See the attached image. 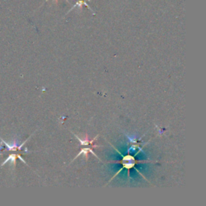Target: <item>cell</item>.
Returning <instances> with one entry per match:
<instances>
[{
  "instance_id": "6da1fadb",
  "label": "cell",
  "mask_w": 206,
  "mask_h": 206,
  "mask_svg": "<svg viewBox=\"0 0 206 206\" xmlns=\"http://www.w3.org/2000/svg\"><path fill=\"white\" fill-rule=\"evenodd\" d=\"M75 135V137L77 138V139L79 140V142H80V144L81 145H82V146H87V145H89V144H91V145H93V143H94V142L95 141V139H97V138L98 137V135H97L96 137L94 138L92 140H90L89 139V135L86 134V138H84V139H82L81 138H79V137H77V135H76V134H74ZM98 145H93V147H98Z\"/></svg>"
},
{
  "instance_id": "7a4b0ae2",
  "label": "cell",
  "mask_w": 206,
  "mask_h": 206,
  "mask_svg": "<svg viewBox=\"0 0 206 206\" xmlns=\"http://www.w3.org/2000/svg\"><path fill=\"white\" fill-rule=\"evenodd\" d=\"M89 152H90V153H92V154H94V155L95 157H97V158L98 159V156H97V154H95L94 152L93 151V150H92L91 148H89V147H88V148H82V150H81V151H80V152H79V153H78V154H77V155H76V157H75V158L73 159V161H74L75 159H77V157H79V156H81L82 154H83V155H85V156H86V159H88V153H89Z\"/></svg>"
},
{
  "instance_id": "3957f363",
  "label": "cell",
  "mask_w": 206,
  "mask_h": 206,
  "mask_svg": "<svg viewBox=\"0 0 206 206\" xmlns=\"http://www.w3.org/2000/svg\"><path fill=\"white\" fill-rule=\"evenodd\" d=\"M83 5H85V6H86V7H88V8L90 9V11H91L93 12V14H95V13L94 12V11L92 10V8H91V7H90V6L88 5V3H86V2H85V1H82V0H80V1H77V3H76V4L74 5V6H73V7H72V8L70 9V11H72V10H73V9L74 8V7H79V8H81V7H82V6H83Z\"/></svg>"
},
{
  "instance_id": "277c9868",
  "label": "cell",
  "mask_w": 206,
  "mask_h": 206,
  "mask_svg": "<svg viewBox=\"0 0 206 206\" xmlns=\"http://www.w3.org/2000/svg\"><path fill=\"white\" fill-rule=\"evenodd\" d=\"M55 1H56H56H57V0H55ZM65 1H66V2H67V3H69V1H68V0H65Z\"/></svg>"
}]
</instances>
